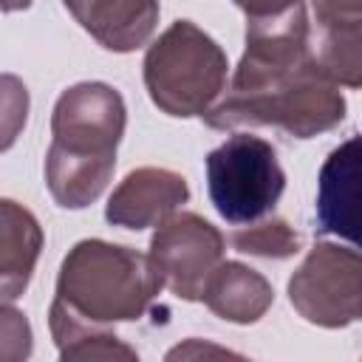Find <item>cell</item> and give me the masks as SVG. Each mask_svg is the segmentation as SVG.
Here are the masks:
<instances>
[{"label": "cell", "instance_id": "cell-3", "mask_svg": "<svg viewBox=\"0 0 362 362\" xmlns=\"http://www.w3.org/2000/svg\"><path fill=\"white\" fill-rule=\"evenodd\" d=\"M223 57L212 40L178 23L147 57V85L153 99L175 116L206 107L223 79Z\"/></svg>", "mask_w": 362, "mask_h": 362}, {"label": "cell", "instance_id": "cell-8", "mask_svg": "<svg viewBox=\"0 0 362 362\" xmlns=\"http://www.w3.org/2000/svg\"><path fill=\"white\" fill-rule=\"evenodd\" d=\"M238 246L243 252H272V246H277V255H288L291 249H297V238H291L283 223L277 226V235H272V229H263V232H255V235H238L235 238Z\"/></svg>", "mask_w": 362, "mask_h": 362}, {"label": "cell", "instance_id": "cell-4", "mask_svg": "<svg viewBox=\"0 0 362 362\" xmlns=\"http://www.w3.org/2000/svg\"><path fill=\"white\" fill-rule=\"evenodd\" d=\"M351 252L320 246L291 280V300L300 311L325 325L351 322L359 314V257L342 269Z\"/></svg>", "mask_w": 362, "mask_h": 362}, {"label": "cell", "instance_id": "cell-9", "mask_svg": "<svg viewBox=\"0 0 362 362\" xmlns=\"http://www.w3.org/2000/svg\"><path fill=\"white\" fill-rule=\"evenodd\" d=\"M3 8H20V6H28V0H0Z\"/></svg>", "mask_w": 362, "mask_h": 362}, {"label": "cell", "instance_id": "cell-6", "mask_svg": "<svg viewBox=\"0 0 362 362\" xmlns=\"http://www.w3.org/2000/svg\"><path fill=\"white\" fill-rule=\"evenodd\" d=\"M356 144L359 139L351 136L339 150H334V156L322 170V184H320V223L325 232L342 235L348 240L356 238V215H354Z\"/></svg>", "mask_w": 362, "mask_h": 362}, {"label": "cell", "instance_id": "cell-2", "mask_svg": "<svg viewBox=\"0 0 362 362\" xmlns=\"http://www.w3.org/2000/svg\"><path fill=\"white\" fill-rule=\"evenodd\" d=\"M209 198L229 223H252L274 209L283 170L274 147L260 136L238 133L206 156Z\"/></svg>", "mask_w": 362, "mask_h": 362}, {"label": "cell", "instance_id": "cell-1", "mask_svg": "<svg viewBox=\"0 0 362 362\" xmlns=\"http://www.w3.org/2000/svg\"><path fill=\"white\" fill-rule=\"evenodd\" d=\"M156 283L161 286L158 274L147 272L139 255L105 243H82L65 263L59 300L74 303L90 320H130L139 317Z\"/></svg>", "mask_w": 362, "mask_h": 362}, {"label": "cell", "instance_id": "cell-7", "mask_svg": "<svg viewBox=\"0 0 362 362\" xmlns=\"http://www.w3.org/2000/svg\"><path fill=\"white\" fill-rule=\"evenodd\" d=\"M122 189L130 192V195H139V201H141L119 221V223H127V226H141L147 218L161 215L164 209H170V206H175L178 201L187 198L184 181L175 178V175H167V173H150V184H147V173L130 175Z\"/></svg>", "mask_w": 362, "mask_h": 362}, {"label": "cell", "instance_id": "cell-5", "mask_svg": "<svg viewBox=\"0 0 362 362\" xmlns=\"http://www.w3.org/2000/svg\"><path fill=\"white\" fill-rule=\"evenodd\" d=\"M88 31L107 48L127 51L139 45L156 20L153 0H65Z\"/></svg>", "mask_w": 362, "mask_h": 362}]
</instances>
